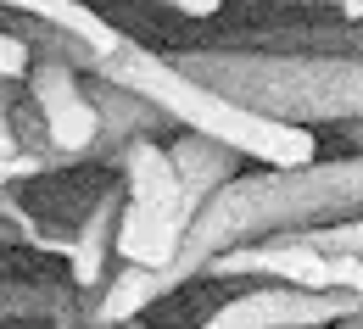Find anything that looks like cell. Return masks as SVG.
Instances as JSON below:
<instances>
[{
	"instance_id": "cell-1",
	"label": "cell",
	"mask_w": 363,
	"mask_h": 329,
	"mask_svg": "<svg viewBox=\"0 0 363 329\" xmlns=\"http://www.w3.org/2000/svg\"><path fill=\"white\" fill-rule=\"evenodd\" d=\"M363 218V151L358 156H335V162H302V168H269V173H235L190 224L179 257L168 268H140L123 262L112 268V284L101 290L95 318L101 324H129L145 307H157L162 296H174L179 284L201 279L213 257H224L235 246H257V240L302 235L318 224H341Z\"/></svg>"
},
{
	"instance_id": "cell-2",
	"label": "cell",
	"mask_w": 363,
	"mask_h": 329,
	"mask_svg": "<svg viewBox=\"0 0 363 329\" xmlns=\"http://www.w3.org/2000/svg\"><path fill=\"white\" fill-rule=\"evenodd\" d=\"M184 73L207 79L213 90L235 95L285 123H363V50H285V45H201L174 56Z\"/></svg>"
},
{
	"instance_id": "cell-3",
	"label": "cell",
	"mask_w": 363,
	"mask_h": 329,
	"mask_svg": "<svg viewBox=\"0 0 363 329\" xmlns=\"http://www.w3.org/2000/svg\"><path fill=\"white\" fill-rule=\"evenodd\" d=\"M101 73L118 79V84H129V90H140V95H151L157 106H168V112L179 117V129L213 134V140L235 145V151L252 156V162H269V168L318 162L313 129L285 123V117H269V112H257V106H240L235 95L213 90V84L196 79V73H184L174 56H157V50L135 45V40L123 50H112Z\"/></svg>"
},
{
	"instance_id": "cell-4",
	"label": "cell",
	"mask_w": 363,
	"mask_h": 329,
	"mask_svg": "<svg viewBox=\"0 0 363 329\" xmlns=\"http://www.w3.org/2000/svg\"><path fill=\"white\" fill-rule=\"evenodd\" d=\"M363 313V296L352 290H302V284H257L246 296L224 301L201 329H324Z\"/></svg>"
},
{
	"instance_id": "cell-5",
	"label": "cell",
	"mask_w": 363,
	"mask_h": 329,
	"mask_svg": "<svg viewBox=\"0 0 363 329\" xmlns=\"http://www.w3.org/2000/svg\"><path fill=\"white\" fill-rule=\"evenodd\" d=\"M23 84H28V100L45 112L56 151H67V156H79V162H95L101 112H95L90 90H84V73L67 67V62H34V73H28Z\"/></svg>"
},
{
	"instance_id": "cell-6",
	"label": "cell",
	"mask_w": 363,
	"mask_h": 329,
	"mask_svg": "<svg viewBox=\"0 0 363 329\" xmlns=\"http://www.w3.org/2000/svg\"><path fill=\"white\" fill-rule=\"evenodd\" d=\"M84 90H90L95 112H101L95 162H118V156H123V145L157 140V134L179 129V117H174L168 106H157L151 95L129 90V84H118V79H106V73H84Z\"/></svg>"
},
{
	"instance_id": "cell-7",
	"label": "cell",
	"mask_w": 363,
	"mask_h": 329,
	"mask_svg": "<svg viewBox=\"0 0 363 329\" xmlns=\"http://www.w3.org/2000/svg\"><path fill=\"white\" fill-rule=\"evenodd\" d=\"M123 207H129V190H101V201L90 207L84 229L73 235L67 251V279L79 290H106L112 284V251H118V224H123Z\"/></svg>"
},
{
	"instance_id": "cell-8",
	"label": "cell",
	"mask_w": 363,
	"mask_h": 329,
	"mask_svg": "<svg viewBox=\"0 0 363 329\" xmlns=\"http://www.w3.org/2000/svg\"><path fill=\"white\" fill-rule=\"evenodd\" d=\"M118 173H123L129 201H140V207H179L184 201V179H179V168H174V151H162L157 140L123 145Z\"/></svg>"
},
{
	"instance_id": "cell-9",
	"label": "cell",
	"mask_w": 363,
	"mask_h": 329,
	"mask_svg": "<svg viewBox=\"0 0 363 329\" xmlns=\"http://www.w3.org/2000/svg\"><path fill=\"white\" fill-rule=\"evenodd\" d=\"M168 151H174V168H179L184 190H190L196 201H213V195L235 179V168H240V151H235V145L213 140V134H196V129H184Z\"/></svg>"
},
{
	"instance_id": "cell-10",
	"label": "cell",
	"mask_w": 363,
	"mask_h": 329,
	"mask_svg": "<svg viewBox=\"0 0 363 329\" xmlns=\"http://www.w3.org/2000/svg\"><path fill=\"white\" fill-rule=\"evenodd\" d=\"M11 28L34 45V62H67V67H79V73H101V67H106V50L90 45V40L73 34V28H56L45 17H23V11H17Z\"/></svg>"
},
{
	"instance_id": "cell-11",
	"label": "cell",
	"mask_w": 363,
	"mask_h": 329,
	"mask_svg": "<svg viewBox=\"0 0 363 329\" xmlns=\"http://www.w3.org/2000/svg\"><path fill=\"white\" fill-rule=\"evenodd\" d=\"M0 6H6V11H23V17H45V23H56V28H73V34H84L90 45H101L106 56L129 45V34H118L101 11L79 6V0H0Z\"/></svg>"
},
{
	"instance_id": "cell-12",
	"label": "cell",
	"mask_w": 363,
	"mask_h": 329,
	"mask_svg": "<svg viewBox=\"0 0 363 329\" xmlns=\"http://www.w3.org/2000/svg\"><path fill=\"white\" fill-rule=\"evenodd\" d=\"M73 279L56 284V279H0V324H45L62 313Z\"/></svg>"
},
{
	"instance_id": "cell-13",
	"label": "cell",
	"mask_w": 363,
	"mask_h": 329,
	"mask_svg": "<svg viewBox=\"0 0 363 329\" xmlns=\"http://www.w3.org/2000/svg\"><path fill=\"white\" fill-rule=\"evenodd\" d=\"M34 173H45V162L23 151V140H17V106H11V84H0V185L34 179Z\"/></svg>"
},
{
	"instance_id": "cell-14",
	"label": "cell",
	"mask_w": 363,
	"mask_h": 329,
	"mask_svg": "<svg viewBox=\"0 0 363 329\" xmlns=\"http://www.w3.org/2000/svg\"><path fill=\"white\" fill-rule=\"evenodd\" d=\"M279 240H302V246H318V251H352V257H363V218L318 224V229H302V235H279Z\"/></svg>"
},
{
	"instance_id": "cell-15",
	"label": "cell",
	"mask_w": 363,
	"mask_h": 329,
	"mask_svg": "<svg viewBox=\"0 0 363 329\" xmlns=\"http://www.w3.org/2000/svg\"><path fill=\"white\" fill-rule=\"evenodd\" d=\"M34 73V45L17 28H0V84H17Z\"/></svg>"
},
{
	"instance_id": "cell-16",
	"label": "cell",
	"mask_w": 363,
	"mask_h": 329,
	"mask_svg": "<svg viewBox=\"0 0 363 329\" xmlns=\"http://www.w3.org/2000/svg\"><path fill=\"white\" fill-rule=\"evenodd\" d=\"M157 6H168V11H179V17H196V23H201V17H218L224 0H157Z\"/></svg>"
},
{
	"instance_id": "cell-17",
	"label": "cell",
	"mask_w": 363,
	"mask_h": 329,
	"mask_svg": "<svg viewBox=\"0 0 363 329\" xmlns=\"http://www.w3.org/2000/svg\"><path fill=\"white\" fill-rule=\"evenodd\" d=\"M257 6H341V0H257Z\"/></svg>"
},
{
	"instance_id": "cell-18",
	"label": "cell",
	"mask_w": 363,
	"mask_h": 329,
	"mask_svg": "<svg viewBox=\"0 0 363 329\" xmlns=\"http://www.w3.org/2000/svg\"><path fill=\"white\" fill-rule=\"evenodd\" d=\"M341 17H347V23H363V0H341Z\"/></svg>"
},
{
	"instance_id": "cell-19",
	"label": "cell",
	"mask_w": 363,
	"mask_h": 329,
	"mask_svg": "<svg viewBox=\"0 0 363 329\" xmlns=\"http://www.w3.org/2000/svg\"><path fill=\"white\" fill-rule=\"evenodd\" d=\"M347 140H352V145L363 151V123H347Z\"/></svg>"
},
{
	"instance_id": "cell-20",
	"label": "cell",
	"mask_w": 363,
	"mask_h": 329,
	"mask_svg": "<svg viewBox=\"0 0 363 329\" xmlns=\"http://www.w3.org/2000/svg\"><path fill=\"white\" fill-rule=\"evenodd\" d=\"M335 329H363V313H352V318H341Z\"/></svg>"
},
{
	"instance_id": "cell-21",
	"label": "cell",
	"mask_w": 363,
	"mask_h": 329,
	"mask_svg": "<svg viewBox=\"0 0 363 329\" xmlns=\"http://www.w3.org/2000/svg\"><path fill=\"white\" fill-rule=\"evenodd\" d=\"M101 329H140V324H135V318H129V324H101Z\"/></svg>"
}]
</instances>
